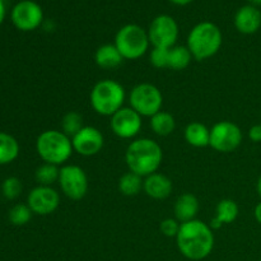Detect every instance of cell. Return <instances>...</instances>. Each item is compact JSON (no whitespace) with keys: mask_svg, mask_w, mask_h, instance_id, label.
<instances>
[{"mask_svg":"<svg viewBox=\"0 0 261 261\" xmlns=\"http://www.w3.org/2000/svg\"><path fill=\"white\" fill-rule=\"evenodd\" d=\"M178 251L189 260L206 259L214 249V233L211 226L199 219L181 223L176 236Z\"/></svg>","mask_w":261,"mask_h":261,"instance_id":"obj_1","label":"cell"},{"mask_svg":"<svg viewBox=\"0 0 261 261\" xmlns=\"http://www.w3.org/2000/svg\"><path fill=\"white\" fill-rule=\"evenodd\" d=\"M162 148L149 138L133 140L125 152V162L129 171L142 177H147L157 172L162 165Z\"/></svg>","mask_w":261,"mask_h":261,"instance_id":"obj_2","label":"cell"},{"mask_svg":"<svg viewBox=\"0 0 261 261\" xmlns=\"http://www.w3.org/2000/svg\"><path fill=\"white\" fill-rule=\"evenodd\" d=\"M223 42V36L217 24L212 22L198 23L190 31L188 48L194 59L201 61L216 55Z\"/></svg>","mask_w":261,"mask_h":261,"instance_id":"obj_3","label":"cell"},{"mask_svg":"<svg viewBox=\"0 0 261 261\" xmlns=\"http://www.w3.org/2000/svg\"><path fill=\"white\" fill-rule=\"evenodd\" d=\"M36 150L45 163L64 165L73 154L71 139L59 130H45L36 140Z\"/></svg>","mask_w":261,"mask_h":261,"instance_id":"obj_4","label":"cell"},{"mask_svg":"<svg viewBox=\"0 0 261 261\" xmlns=\"http://www.w3.org/2000/svg\"><path fill=\"white\" fill-rule=\"evenodd\" d=\"M92 109L102 116H112L125 102V89L114 79L97 82L91 91Z\"/></svg>","mask_w":261,"mask_h":261,"instance_id":"obj_5","label":"cell"},{"mask_svg":"<svg viewBox=\"0 0 261 261\" xmlns=\"http://www.w3.org/2000/svg\"><path fill=\"white\" fill-rule=\"evenodd\" d=\"M148 32L138 24H126L120 28L115 37V46L127 60L142 58L149 47Z\"/></svg>","mask_w":261,"mask_h":261,"instance_id":"obj_6","label":"cell"},{"mask_svg":"<svg viewBox=\"0 0 261 261\" xmlns=\"http://www.w3.org/2000/svg\"><path fill=\"white\" fill-rule=\"evenodd\" d=\"M130 107L140 116L152 117L162 111V92L150 83H140L132 89L129 96Z\"/></svg>","mask_w":261,"mask_h":261,"instance_id":"obj_7","label":"cell"},{"mask_svg":"<svg viewBox=\"0 0 261 261\" xmlns=\"http://www.w3.org/2000/svg\"><path fill=\"white\" fill-rule=\"evenodd\" d=\"M58 182L64 195L70 200H82L88 193V177L86 171L79 166H63Z\"/></svg>","mask_w":261,"mask_h":261,"instance_id":"obj_8","label":"cell"},{"mask_svg":"<svg viewBox=\"0 0 261 261\" xmlns=\"http://www.w3.org/2000/svg\"><path fill=\"white\" fill-rule=\"evenodd\" d=\"M244 134L239 125L232 121H219L211 129V145L219 153H231L241 145Z\"/></svg>","mask_w":261,"mask_h":261,"instance_id":"obj_9","label":"cell"},{"mask_svg":"<svg viewBox=\"0 0 261 261\" xmlns=\"http://www.w3.org/2000/svg\"><path fill=\"white\" fill-rule=\"evenodd\" d=\"M148 37L153 47L171 48L178 37V25L170 15H158L152 20L148 30Z\"/></svg>","mask_w":261,"mask_h":261,"instance_id":"obj_10","label":"cell"},{"mask_svg":"<svg viewBox=\"0 0 261 261\" xmlns=\"http://www.w3.org/2000/svg\"><path fill=\"white\" fill-rule=\"evenodd\" d=\"M12 22L18 30L33 31L41 25L43 20L42 8L32 0H22L12 9Z\"/></svg>","mask_w":261,"mask_h":261,"instance_id":"obj_11","label":"cell"},{"mask_svg":"<svg viewBox=\"0 0 261 261\" xmlns=\"http://www.w3.org/2000/svg\"><path fill=\"white\" fill-rule=\"evenodd\" d=\"M27 205L33 214L48 216L54 213L60 205V195L51 186H41L32 189L28 194Z\"/></svg>","mask_w":261,"mask_h":261,"instance_id":"obj_12","label":"cell"},{"mask_svg":"<svg viewBox=\"0 0 261 261\" xmlns=\"http://www.w3.org/2000/svg\"><path fill=\"white\" fill-rule=\"evenodd\" d=\"M142 116L132 107H122L111 116V130L121 139L135 138L142 130Z\"/></svg>","mask_w":261,"mask_h":261,"instance_id":"obj_13","label":"cell"},{"mask_svg":"<svg viewBox=\"0 0 261 261\" xmlns=\"http://www.w3.org/2000/svg\"><path fill=\"white\" fill-rule=\"evenodd\" d=\"M74 152L84 157L98 154L105 144L103 134L94 126H84L78 134L71 138Z\"/></svg>","mask_w":261,"mask_h":261,"instance_id":"obj_14","label":"cell"},{"mask_svg":"<svg viewBox=\"0 0 261 261\" xmlns=\"http://www.w3.org/2000/svg\"><path fill=\"white\" fill-rule=\"evenodd\" d=\"M234 27L240 33L252 35L261 27V12L254 5H244L234 14Z\"/></svg>","mask_w":261,"mask_h":261,"instance_id":"obj_15","label":"cell"},{"mask_svg":"<svg viewBox=\"0 0 261 261\" xmlns=\"http://www.w3.org/2000/svg\"><path fill=\"white\" fill-rule=\"evenodd\" d=\"M172 181L163 173H152L147 176L143 184V190L149 198L154 200L167 199L172 193Z\"/></svg>","mask_w":261,"mask_h":261,"instance_id":"obj_16","label":"cell"},{"mask_svg":"<svg viewBox=\"0 0 261 261\" xmlns=\"http://www.w3.org/2000/svg\"><path fill=\"white\" fill-rule=\"evenodd\" d=\"M239 213L240 208L236 201L232 199H223L217 205L216 217L212 219L209 226L214 231V229H219L221 227H223L224 224L233 223L239 217Z\"/></svg>","mask_w":261,"mask_h":261,"instance_id":"obj_17","label":"cell"},{"mask_svg":"<svg viewBox=\"0 0 261 261\" xmlns=\"http://www.w3.org/2000/svg\"><path fill=\"white\" fill-rule=\"evenodd\" d=\"M199 212V200L195 195L185 193L177 198L175 203V217L180 223L196 219Z\"/></svg>","mask_w":261,"mask_h":261,"instance_id":"obj_18","label":"cell"},{"mask_svg":"<svg viewBox=\"0 0 261 261\" xmlns=\"http://www.w3.org/2000/svg\"><path fill=\"white\" fill-rule=\"evenodd\" d=\"M124 58L121 56L117 47L111 43H106L97 48L94 54V61L102 69H115L122 63Z\"/></svg>","mask_w":261,"mask_h":261,"instance_id":"obj_19","label":"cell"},{"mask_svg":"<svg viewBox=\"0 0 261 261\" xmlns=\"http://www.w3.org/2000/svg\"><path fill=\"white\" fill-rule=\"evenodd\" d=\"M185 140L188 144L195 148H204L211 143V129L198 121L190 122L185 127Z\"/></svg>","mask_w":261,"mask_h":261,"instance_id":"obj_20","label":"cell"},{"mask_svg":"<svg viewBox=\"0 0 261 261\" xmlns=\"http://www.w3.org/2000/svg\"><path fill=\"white\" fill-rule=\"evenodd\" d=\"M19 155V143L13 135L0 132V166L14 162Z\"/></svg>","mask_w":261,"mask_h":261,"instance_id":"obj_21","label":"cell"},{"mask_svg":"<svg viewBox=\"0 0 261 261\" xmlns=\"http://www.w3.org/2000/svg\"><path fill=\"white\" fill-rule=\"evenodd\" d=\"M150 127L153 133L160 137H168L176 127L175 117L166 111H160L150 117Z\"/></svg>","mask_w":261,"mask_h":261,"instance_id":"obj_22","label":"cell"},{"mask_svg":"<svg viewBox=\"0 0 261 261\" xmlns=\"http://www.w3.org/2000/svg\"><path fill=\"white\" fill-rule=\"evenodd\" d=\"M143 184L144 180L142 176L129 171L120 177L119 191L125 196H135L142 191Z\"/></svg>","mask_w":261,"mask_h":261,"instance_id":"obj_23","label":"cell"},{"mask_svg":"<svg viewBox=\"0 0 261 261\" xmlns=\"http://www.w3.org/2000/svg\"><path fill=\"white\" fill-rule=\"evenodd\" d=\"M191 60H193V55L188 46H173L170 48L168 68L172 70H184L190 65Z\"/></svg>","mask_w":261,"mask_h":261,"instance_id":"obj_24","label":"cell"},{"mask_svg":"<svg viewBox=\"0 0 261 261\" xmlns=\"http://www.w3.org/2000/svg\"><path fill=\"white\" fill-rule=\"evenodd\" d=\"M60 168L59 166L51 165V163H43L36 170L35 178L41 186H51L53 184L58 182Z\"/></svg>","mask_w":261,"mask_h":261,"instance_id":"obj_25","label":"cell"},{"mask_svg":"<svg viewBox=\"0 0 261 261\" xmlns=\"http://www.w3.org/2000/svg\"><path fill=\"white\" fill-rule=\"evenodd\" d=\"M83 127V116L79 112L69 111L68 114H65L63 116V120H61V130L70 139L74 135L78 134Z\"/></svg>","mask_w":261,"mask_h":261,"instance_id":"obj_26","label":"cell"},{"mask_svg":"<svg viewBox=\"0 0 261 261\" xmlns=\"http://www.w3.org/2000/svg\"><path fill=\"white\" fill-rule=\"evenodd\" d=\"M32 211L25 204H17L9 211V222L13 226H24L32 218Z\"/></svg>","mask_w":261,"mask_h":261,"instance_id":"obj_27","label":"cell"},{"mask_svg":"<svg viewBox=\"0 0 261 261\" xmlns=\"http://www.w3.org/2000/svg\"><path fill=\"white\" fill-rule=\"evenodd\" d=\"M22 182L17 177H8L5 178L2 185V193L8 200H14L22 193Z\"/></svg>","mask_w":261,"mask_h":261,"instance_id":"obj_28","label":"cell"},{"mask_svg":"<svg viewBox=\"0 0 261 261\" xmlns=\"http://www.w3.org/2000/svg\"><path fill=\"white\" fill-rule=\"evenodd\" d=\"M150 64L154 68L163 69L168 68V61H170V48L162 47H153L152 53L149 56Z\"/></svg>","mask_w":261,"mask_h":261,"instance_id":"obj_29","label":"cell"},{"mask_svg":"<svg viewBox=\"0 0 261 261\" xmlns=\"http://www.w3.org/2000/svg\"><path fill=\"white\" fill-rule=\"evenodd\" d=\"M180 226L181 223L176 218H167L165 219V221L161 222L160 228L161 232H162L166 237H176L177 236L178 231H180Z\"/></svg>","mask_w":261,"mask_h":261,"instance_id":"obj_30","label":"cell"},{"mask_svg":"<svg viewBox=\"0 0 261 261\" xmlns=\"http://www.w3.org/2000/svg\"><path fill=\"white\" fill-rule=\"evenodd\" d=\"M249 138L251 142L260 143L261 142V124L254 125L249 130Z\"/></svg>","mask_w":261,"mask_h":261,"instance_id":"obj_31","label":"cell"},{"mask_svg":"<svg viewBox=\"0 0 261 261\" xmlns=\"http://www.w3.org/2000/svg\"><path fill=\"white\" fill-rule=\"evenodd\" d=\"M254 217H255V219H256L257 223L261 224V201H260L259 204H257L256 206H255Z\"/></svg>","mask_w":261,"mask_h":261,"instance_id":"obj_32","label":"cell"},{"mask_svg":"<svg viewBox=\"0 0 261 261\" xmlns=\"http://www.w3.org/2000/svg\"><path fill=\"white\" fill-rule=\"evenodd\" d=\"M4 18H5V4L3 0H0V25H2V23L4 22Z\"/></svg>","mask_w":261,"mask_h":261,"instance_id":"obj_33","label":"cell"},{"mask_svg":"<svg viewBox=\"0 0 261 261\" xmlns=\"http://www.w3.org/2000/svg\"><path fill=\"white\" fill-rule=\"evenodd\" d=\"M170 2L173 3V4H176V5H188V4H190L193 0H170Z\"/></svg>","mask_w":261,"mask_h":261,"instance_id":"obj_34","label":"cell"},{"mask_svg":"<svg viewBox=\"0 0 261 261\" xmlns=\"http://www.w3.org/2000/svg\"><path fill=\"white\" fill-rule=\"evenodd\" d=\"M256 190H257V194H259V196L261 198V175H260L259 180H257V184H256Z\"/></svg>","mask_w":261,"mask_h":261,"instance_id":"obj_35","label":"cell"},{"mask_svg":"<svg viewBox=\"0 0 261 261\" xmlns=\"http://www.w3.org/2000/svg\"><path fill=\"white\" fill-rule=\"evenodd\" d=\"M249 3L254 7H261V0H249Z\"/></svg>","mask_w":261,"mask_h":261,"instance_id":"obj_36","label":"cell"},{"mask_svg":"<svg viewBox=\"0 0 261 261\" xmlns=\"http://www.w3.org/2000/svg\"><path fill=\"white\" fill-rule=\"evenodd\" d=\"M260 124H261V121H260Z\"/></svg>","mask_w":261,"mask_h":261,"instance_id":"obj_37","label":"cell"},{"mask_svg":"<svg viewBox=\"0 0 261 261\" xmlns=\"http://www.w3.org/2000/svg\"><path fill=\"white\" fill-rule=\"evenodd\" d=\"M259 261H261V260H259Z\"/></svg>","mask_w":261,"mask_h":261,"instance_id":"obj_38","label":"cell"}]
</instances>
